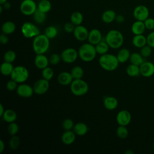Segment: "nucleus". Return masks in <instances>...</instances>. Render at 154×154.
I'll list each match as a JSON object with an SVG mask.
<instances>
[{"label": "nucleus", "mask_w": 154, "mask_h": 154, "mask_svg": "<svg viewBox=\"0 0 154 154\" xmlns=\"http://www.w3.org/2000/svg\"><path fill=\"white\" fill-rule=\"evenodd\" d=\"M42 76L43 78L46 79V80H51L53 76H54V70L52 68L49 67L48 66L45 67V69H42Z\"/></svg>", "instance_id": "nucleus-40"}, {"label": "nucleus", "mask_w": 154, "mask_h": 154, "mask_svg": "<svg viewBox=\"0 0 154 154\" xmlns=\"http://www.w3.org/2000/svg\"><path fill=\"white\" fill-rule=\"evenodd\" d=\"M51 3L48 0H41L37 5V8L46 13L51 10Z\"/></svg>", "instance_id": "nucleus-34"}, {"label": "nucleus", "mask_w": 154, "mask_h": 154, "mask_svg": "<svg viewBox=\"0 0 154 154\" xmlns=\"http://www.w3.org/2000/svg\"><path fill=\"white\" fill-rule=\"evenodd\" d=\"M109 45L108 43L105 41H101L96 45H95V48L97 52V54L99 55H103L106 54L109 50Z\"/></svg>", "instance_id": "nucleus-32"}, {"label": "nucleus", "mask_w": 154, "mask_h": 154, "mask_svg": "<svg viewBox=\"0 0 154 154\" xmlns=\"http://www.w3.org/2000/svg\"><path fill=\"white\" fill-rule=\"evenodd\" d=\"M132 43L133 45L138 48H141L146 45H147V37L143 34L134 35Z\"/></svg>", "instance_id": "nucleus-23"}, {"label": "nucleus", "mask_w": 154, "mask_h": 154, "mask_svg": "<svg viewBox=\"0 0 154 154\" xmlns=\"http://www.w3.org/2000/svg\"><path fill=\"white\" fill-rule=\"evenodd\" d=\"M49 88V82L48 80L44 78L39 79L34 83L33 89L35 93L42 95L46 93Z\"/></svg>", "instance_id": "nucleus-11"}, {"label": "nucleus", "mask_w": 154, "mask_h": 154, "mask_svg": "<svg viewBox=\"0 0 154 154\" xmlns=\"http://www.w3.org/2000/svg\"><path fill=\"white\" fill-rule=\"evenodd\" d=\"M19 129V127L18 125L14 122L10 123L7 128L8 132L11 136L16 135L18 132Z\"/></svg>", "instance_id": "nucleus-41"}, {"label": "nucleus", "mask_w": 154, "mask_h": 154, "mask_svg": "<svg viewBox=\"0 0 154 154\" xmlns=\"http://www.w3.org/2000/svg\"><path fill=\"white\" fill-rule=\"evenodd\" d=\"M105 40L109 48L116 49L120 48L122 46L124 38L120 31L116 29H111L106 34Z\"/></svg>", "instance_id": "nucleus-3"}, {"label": "nucleus", "mask_w": 154, "mask_h": 154, "mask_svg": "<svg viewBox=\"0 0 154 154\" xmlns=\"http://www.w3.org/2000/svg\"><path fill=\"white\" fill-rule=\"evenodd\" d=\"M70 22L75 26L81 25L83 21V15L79 11H75L70 16Z\"/></svg>", "instance_id": "nucleus-33"}, {"label": "nucleus", "mask_w": 154, "mask_h": 154, "mask_svg": "<svg viewBox=\"0 0 154 154\" xmlns=\"http://www.w3.org/2000/svg\"><path fill=\"white\" fill-rule=\"evenodd\" d=\"M73 35L75 38L80 42H83L88 38L89 31L87 28L83 25H79L75 26L73 31Z\"/></svg>", "instance_id": "nucleus-13"}, {"label": "nucleus", "mask_w": 154, "mask_h": 154, "mask_svg": "<svg viewBox=\"0 0 154 154\" xmlns=\"http://www.w3.org/2000/svg\"><path fill=\"white\" fill-rule=\"evenodd\" d=\"M75 28V25H74L71 22H67L64 25V29L66 32L71 33L73 32Z\"/></svg>", "instance_id": "nucleus-47"}, {"label": "nucleus", "mask_w": 154, "mask_h": 154, "mask_svg": "<svg viewBox=\"0 0 154 154\" xmlns=\"http://www.w3.org/2000/svg\"><path fill=\"white\" fill-rule=\"evenodd\" d=\"M126 73L131 77H136L140 75V66L131 64H129L126 69Z\"/></svg>", "instance_id": "nucleus-29"}, {"label": "nucleus", "mask_w": 154, "mask_h": 154, "mask_svg": "<svg viewBox=\"0 0 154 154\" xmlns=\"http://www.w3.org/2000/svg\"><path fill=\"white\" fill-rule=\"evenodd\" d=\"M88 41L90 43L96 45L100 42L102 41V34L101 32L98 29H92L89 31L88 36Z\"/></svg>", "instance_id": "nucleus-16"}, {"label": "nucleus", "mask_w": 154, "mask_h": 154, "mask_svg": "<svg viewBox=\"0 0 154 154\" xmlns=\"http://www.w3.org/2000/svg\"><path fill=\"white\" fill-rule=\"evenodd\" d=\"M3 58H4V61L12 63L13 62H14L15 61V60L16 58V53H15V52H14L13 51H11V50L7 51L4 54Z\"/></svg>", "instance_id": "nucleus-39"}, {"label": "nucleus", "mask_w": 154, "mask_h": 154, "mask_svg": "<svg viewBox=\"0 0 154 154\" xmlns=\"http://www.w3.org/2000/svg\"><path fill=\"white\" fill-rule=\"evenodd\" d=\"M21 31L23 35L26 38L35 37L40 34L38 28L34 23L29 22H26L22 24Z\"/></svg>", "instance_id": "nucleus-7"}, {"label": "nucleus", "mask_w": 154, "mask_h": 154, "mask_svg": "<svg viewBox=\"0 0 154 154\" xmlns=\"http://www.w3.org/2000/svg\"><path fill=\"white\" fill-rule=\"evenodd\" d=\"M2 5H0V13H2Z\"/></svg>", "instance_id": "nucleus-56"}, {"label": "nucleus", "mask_w": 154, "mask_h": 154, "mask_svg": "<svg viewBox=\"0 0 154 154\" xmlns=\"http://www.w3.org/2000/svg\"><path fill=\"white\" fill-rule=\"evenodd\" d=\"M147 44L154 48V31L150 32L147 36Z\"/></svg>", "instance_id": "nucleus-48"}, {"label": "nucleus", "mask_w": 154, "mask_h": 154, "mask_svg": "<svg viewBox=\"0 0 154 154\" xmlns=\"http://www.w3.org/2000/svg\"><path fill=\"white\" fill-rule=\"evenodd\" d=\"M146 26L143 21L136 20L135 21L131 26V31L134 35L143 34L145 30Z\"/></svg>", "instance_id": "nucleus-20"}, {"label": "nucleus", "mask_w": 154, "mask_h": 154, "mask_svg": "<svg viewBox=\"0 0 154 154\" xmlns=\"http://www.w3.org/2000/svg\"><path fill=\"white\" fill-rule=\"evenodd\" d=\"M44 34L49 39H52L57 35L58 31L55 26H49L46 28Z\"/></svg>", "instance_id": "nucleus-36"}, {"label": "nucleus", "mask_w": 154, "mask_h": 154, "mask_svg": "<svg viewBox=\"0 0 154 154\" xmlns=\"http://www.w3.org/2000/svg\"><path fill=\"white\" fill-rule=\"evenodd\" d=\"M131 54L130 51L128 49L122 48L118 52L116 56L120 63H124L129 60Z\"/></svg>", "instance_id": "nucleus-26"}, {"label": "nucleus", "mask_w": 154, "mask_h": 154, "mask_svg": "<svg viewBox=\"0 0 154 154\" xmlns=\"http://www.w3.org/2000/svg\"><path fill=\"white\" fill-rule=\"evenodd\" d=\"M70 85L72 93L76 96H83L88 91V84L82 79H73Z\"/></svg>", "instance_id": "nucleus-5"}, {"label": "nucleus", "mask_w": 154, "mask_h": 154, "mask_svg": "<svg viewBox=\"0 0 154 154\" xmlns=\"http://www.w3.org/2000/svg\"><path fill=\"white\" fill-rule=\"evenodd\" d=\"M5 149V144L2 140H0V153H2Z\"/></svg>", "instance_id": "nucleus-51"}, {"label": "nucleus", "mask_w": 154, "mask_h": 154, "mask_svg": "<svg viewBox=\"0 0 154 154\" xmlns=\"http://www.w3.org/2000/svg\"><path fill=\"white\" fill-rule=\"evenodd\" d=\"M99 63L104 70L113 71L118 67L120 63L116 55L106 53L100 55L99 58Z\"/></svg>", "instance_id": "nucleus-1"}, {"label": "nucleus", "mask_w": 154, "mask_h": 154, "mask_svg": "<svg viewBox=\"0 0 154 154\" xmlns=\"http://www.w3.org/2000/svg\"><path fill=\"white\" fill-rule=\"evenodd\" d=\"M103 105L108 110H114L118 106V100L113 96H107L103 100Z\"/></svg>", "instance_id": "nucleus-21"}, {"label": "nucleus", "mask_w": 154, "mask_h": 154, "mask_svg": "<svg viewBox=\"0 0 154 154\" xmlns=\"http://www.w3.org/2000/svg\"><path fill=\"white\" fill-rule=\"evenodd\" d=\"M115 20H116V21L117 23H122L124 22V21L125 20V18L123 15H122V14H118V15L116 16Z\"/></svg>", "instance_id": "nucleus-50"}, {"label": "nucleus", "mask_w": 154, "mask_h": 154, "mask_svg": "<svg viewBox=\"0 0 154 154\" xmlns=\"http://www.w3.org/2000/svg\"><path fill=\"white\" fill-rule=\"evenodd\" d=\"M33 19L38 24H42L45 22L46 19V13H44L38 8L36 10V11L34 12V13L32 14Z\"/></svg>", "instance_id": "nucleus-31"}, {"label": "nucleus", "mask_w": 154, "mask_h": 154, "mask_svg": "<svg viewBox=\"0 0 154 154\" xmlns=\"http://www.w3.org/2000/svg\"><path fill=\"white\" fill-rule=\"evenodd\" d=\"M61 59V55L55 53L50 55L49 58V63L52 65H57L60 63Z\"/></svg>", "instance_id": "nucleus-44"}, {"label": "nucleus", "mask_w": 154, "mask_h": 154, "mask_svg": "<svg viewBox=\"0 0 154 154\" xmlns=\"http://www.w3.org/2000/svg\"><path fill=\"white\" fill-rule=\"evenodd\" d=\"M74 123L72 119H66L64 120L62 123V127L65 131H70L73 128Z\"/></svg>", "instance_id": "nucleus-43"}, {"label": "nucleus", "mask_w": 154, "mask_h": 154, "mask_svg": "<svg viewBox=\"0 0 154 154\" xmlns=\"http://www.w3.org/2000/svg\"><path fill=\"white\" fill-rule=\"evenodd\" d=\"M37 9V5L33 0H23L20 5L21 13L25 16L32 15Z\"/></svg>", "instance_id": "nucleus-8"}, {"label": "nucleus", "mask_w": 154, "mask_h": 154, "mask_svg": "<svg viewBox=\"0 0 154 154\" xmlns=\"http://www.w3.org/2000/svg\"><path fill=\"white\" fill-rule=\"evenodd\" d=\"M16 93L18 96L22 97L28 98L32 96L34 91L33 87L26 84L21 83L17 86L16 88Z\"/></svg>", "instance_id": "nucleus-12"}, {"label": "nucleus", "mask_w": 154, "mask_h": 154, "mask_svg": "<svg viewBox=\"0 0 154 154\" xmlns=\"http://www.w3.org/2000/svg\"><path fill=\"white\" fill-rule=\"evenodd\" d=\"M75 138L76 134L71 130L66 131L61 135V141L66 145H70L73 143Z\"/></svg>", "instance_id": "nucleus-19"}, {"label": "nucleus", "mask_w": 154, "mask_h": 154, "mask_svg": "<svg viewBox=\"0 0 154 154\" xmlns=\"http://www.w3.org/2000/svg\"><path fill=\"white\" fill-rule=\"evenodd\" d=\"M0 69H1V72L3 75L9 76V75H11L14 69V67L12 63L4 61L3 63H2Z\"/></svg>", "instance_id": "nucleus-30"}, {"label": "nucleus", "mask_w": 154, "mask_h": 154, "mask_svg": "<svg viewBox=\"0 0 154 154\" xmlns=\"http://www.w3.org/2000/svg\"><path fill=\"white\" fill-rule=\"evenodd\" d=\"M49 59L44 54H37L34 59V64L39 69H43L48 66Z\"/></svg>", "instance_id": "nucleus-17"}, {"label": "nucleus", "mask_w": 154, "mask_h": 154, "mask_svg": "<svg viewBox=\"0 0 154 154\" xmlns=\"http://www.w3.org/2000/svg\"><path fill=\"white\" fill-rule=\"evenodd\" d=\"M70 73L73 79H82L84 75V70L81 66H75L72 69Z\"/></svg>", "instance_id": "nucleus-35"}, {"label": "nucleus", "mask_w": 154, "mask_h": 154, "mask_svg": "<svg viewBox=\"0 0 154 154\" xmlns=\"http://www.w3.org/2000/svg\"><path fill=\"white\" fill-rule=\"evenodd\" d=\"M6 2H7V0H0V4L2 5L4 3H5Z\"/></svg>", "instance_id": "nucleus-55"}, {"label": "nucleus", "mask_w": 154, "mask_h": 154, "mask_svg": "<svg viewBox=\"0 0 154 154\" xmlns=\"http://www.w3.org/2000/svg\"><path fill=\"white\" fill-rule=\"evenodd\" d=\"M125 154H134V152L133 150H132L131 149H128L125 152Z\"/></svg>", "instance_id": "nucleus-54"}, {"label": "nucleus", "mask_w": 154, "mask_h": 154, "mask_svg": "<svg viewBox=\"0 0 154 154\" xmlns=\"http://www.w3.org/2000/svg\"><path fill=\"white\" fill-rule=\"evenodd\" d=\"M2 117L5 122L10 123L15 122L17 119V114L14 110L8 109L5 110V112Z\"/></svg>", "instance_id": "nucleus-27"}, {"label": "nucleus", "mask_w": 154, "mask_h": 154, "mask_svg": "<svg viewBox=\"0 0 154 154\" xmlns=\"http://www.w3.org/2000/svg\"><path fill=\"white\" fill-rule=\"evenodd\" d=\"M16 24L12 21H7L4 22L1 26L2 32L7 35L13 33L16 30Z\"/></svg>", "instance_id": "nucleus-25"}, {"label": "nucleus", "mask_w": 154, "mask_h": 154, "mask_svg": "<svg viewBox=\"0 0 154 154\" xmlns=\"http://www.w3.org/2000/svg\"><path fill=\"white\" fill-rule=\"evenodd\" d=\"M10 77L11 79L15 81L17 83H23L29 77V72L25 67L23 66H17L14 67Z\"/></svg>", "instance_id": "nucleus-6"}, {"label": "nucleus", "mask_w": 154, "mask_h": 154, "mask_svg": "<svg viewBox=\"0 0 154 154\" xmlns=\"http://www.w3.org/2000/svg\"><path fill=\"white\" fill-rule=\"evenodd\" d=\"M152 48L147 44L143 47H142L141 48H140V53L144 58H147L152 54Z\"/></svg>", "instance_id": "nucleus-42"}, {"label": "nucleus", "mask_w": 154, "mask_h": 154, "mask_svg": "<svg viewBox=\"0 0 154 154\" xmlns=\"http://www.w3.org/2000/svg\"><path fill=\"white\" fill-rule=\"evenodd\" d=\"M73 130L76 135L78 136H83L88 132V128L85 123L79 122L74 125Z\"/></svg>", "instance_id": "nucleus-22"}, {"label": "nucleus", "mask_w": 154, "mask_h": 154, "mask_svg": "<svg viewBox=\"0 0 154 154\" xmlns=\"http://www.w3.org/2000/svg\"><path fill=\"white\" fill-rule=\"evenodd\" d=\"M17 82H16L15 81L11 79L8 81L6 84V88L8 91H13L14 90H16L17 87Z\"/></svg>", "instance_id": "nucleus-46"}, {"label": "nucleus", "mask_w": 154, "mask_h": 154, "mask_svg": "<svg viewBox=\"0 0 154 154\" xmlns=\"http://www.w3.org/2000/svg\"><path fill=\"white\" fill-rule=\"evenodd\" d=\"M146 28L148 30L154 29V19L152 17H148L144 21Z\"/></svg>", "instance_id": "nucleus-45"}, {"label": "nucleus", "mask_w": 154, "mask_h": 154, "mask_svg": "<svg viewBox=\"0 0 154 154\" xmlns=\"http://www.w3.org/2000/svg\"><path fill=\"white\" fill-rule=\"evenodd\" d=\"M116 134L119 138L124 139L128 136L129 132L127 128L125 126L119 125V126L117 128Z\"/></svg>", "instance_id": "nucleus-38"}, {"label": "nucleus", "mask_w": 154, "mask_h": 154, "mask_svg": "<svg viewBox=\"0 0 154 154\" xmlns=\"http://www.w3.org/2000/svg\"><path fill=\"white\" fill-rule=\"evenodd\" d=\"M49 38L45 34L37 35L32 42V49L36 54H44L49 49L50 46Z\"/></svg>", "instance_id": "nucleus-4"}, {"label": "nucleus", "mask_w": 154, "mask_h": 154, "mask_svg": "<svg viewBox=\"0 0 154 154\" xmlns=\"http://www.w3.org/2000/svg\"><path fill=\"white\" fill-rule=\"evenodd\" d=\"M3 5V7L5 9V10H9L10 8H11V4L10 3H9L8 2H6L5 3H4Z\"/></svg>", "instance_id": "nucleus-52"}, {"label": "nucleus", "mask_w": 154, "mask_h": 154, "mask_svg": "<svg viewBox=\"0 0 154 154\" xmlns=\"http://www.w3.org/2000/svg\"><path fill=\"white\" fill-rule=\"evenodd\" d=\"M20 140L18 136H16V135H12L11 138L9 140L8 145L11 149L12 150H16L20 146Z\"/></svg>", "instance_id": "nucleus-37"}, {"label": "nucleus", "mask_w": 154, "mask_h": 154, "mask_svg": "<svg viewBox=\"0 0 154 154\" xmlns=\"http://www.w3.org/2000/svg\"><path fill=\"white\" fill-rule=\"evenodd\" d=\"M78 56V52L74 48H69L64 49L61 54V60L66 63H72L75 62Z\"/></svg>", "instance_id": "nucleus-9"}, {"label": "nucleus", "mask_w": 154, "mask_h": 154, "mask_svg": "<svg viewBox=\"0 0 154 154\" xmlns=\"http://www.w3.org/2000/svg\"><path fill=\"white\" fill-rule=\"evenodd\" d=\"M153 150H154V142H153Z\"/></svg>", "instance_id": "nucleus-57"}, {"label": "nucleus", "mask_w": 154, "mask_h": 154, "mask_svg": "<svg viewBox=\"0 0 154 154\" xmlns=\"http://www.w3.org/2000/svg\"><path fill=\"white\" fill-rule=\"evenodd\" d=\"M133 16L136 20L144 22L149 17V10L146 5H139L135 7L133 11Z\"/></svg>", "instance_id": "nucleus-10"}, {"label": "nucleus", "mask_w": 154, "mask_h": 154, "mask_svg": "<svg viewBox=\"0 0 154 154\" xmlns=\"http://www.w3.org/2000/svg\"><path fill=\"white\" fill-rule=\"evenodd\" d=\"M4 112H5V109H4V106L2 104H0V117H2Z\"/></svg>", "instance_id": "nucleus-53"}, {"label": "nucleus", "mask_w": 154, "mask_h": 154, "mask_svg": "<svg viewBox=\"0 0 154 154\" xmlns=\"http://www.w3.org/2000/svg\"><path fill=\"white\" fill-rule=\"evenodd\" d=\"M129 61L131 64L137 65L140 66L144 62V57L141 55L140 53L138 52H133L131 54Z\"/></svg>", "instance_id": "nucleus-28"}, {"label": "nucleus", "mask_w": 154, "mask_h": 154, "mask_svg": "<svg viewBox=\"0 0 154 154\" xmlns=\"http://www.w3.org/2000/svg\"><path fill=\"white\" fill-rule=\"evenodd\" d=\"M117 14L112 10H108L105 11L102 14V20L103 22L109 23L112 22L115 19Z\"/></svg>", "instance_id": "nucleus-24"}, {"label": "nucleus", "mask_w": 154, "mask_h": 154, "mask_svg": "<svg viewBox=\"0 0 154 154\" xmlns=\"http://www.w3.org/2000/svg\"><path fill=\"white\" fill-rule=\"evenodd\" d=\"M78 52L80 59L85 62L93 61L97 54L95 46L89 42L82 44L79 47Z\"/></svg>", "instance_id": "nucleus-2"}, {"label": "nucleus", "mask_w": 154, "mask_h": 154, "mask_svg": "<svg viewBox=\"0 0 154 154\" xmlns=\"http://www.w3.org/2000/svg\"><path fill=\"white\" fill-rule=\"evenodd\" d=\"M57 80L60 84L62 85H67L72 83L73 78L70 73L67 72H62L58 75Z\"/></svg>", "instance_id": "nucleus-18"}, {"label": "nucleus", "mask_w": 154, "mask_h": 154, "mask_svg": "<svg viewBox=\"0 0 154 154\" xmlns=\"http://www.w3.org/2000/svg\"><path fill=\"white\" fill-rule=\"evenodd\" d=\"M132 116L128 110H121L116 116V121L119 125L125 126L128 125L131 121Z\"/></svg>", "instance_id": "nucleus-14"}, {"label": "nucleus", "mask_w": 154, "mask_h": 154, "mask_svg": "<svg viewBox=\"0 0 154 154\" xmlns=\"http://www.w3.org/2000/svg\"><path fill=\"white\" fill-rule=\"evenodd\" d=\"M140 75L149 78L154 75V64L150 61H144L140 66Z\"/></svg>", "instance_id": "nucleus-15"}, {"label": "nucleus", "mask_w": 154, "mask_h": 154, "mask_svg": "<svg viewBox=\"0 0 154 154\" xmlns=\"http://www.w3.org/2000/svg\"><path fill=\"white\" fill-rule=\"evenodd\" d=\"M9 41L8 37L7 34L2 33L0 35V42L2 45H6Z\"/></svg>", "instance_id": "nucleus-49"}]
</instances>
